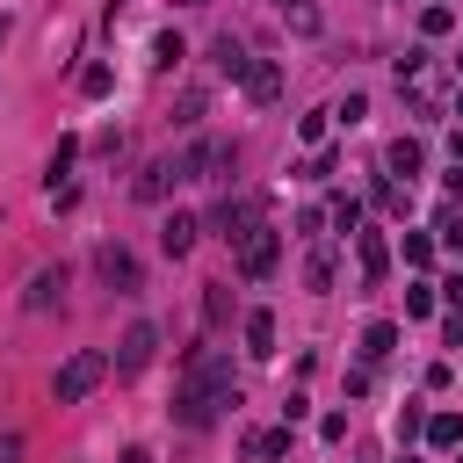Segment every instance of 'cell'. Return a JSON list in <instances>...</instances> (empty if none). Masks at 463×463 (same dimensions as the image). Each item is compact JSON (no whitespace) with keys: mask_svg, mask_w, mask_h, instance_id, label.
I'll use <instances>...</instances> for the list:
<instances>
[{"mask_svg":"<svg viewBox=\"0 0 463 463\" xmlns=\"http://www.w3.org/2000/svg\"><path fill=\"white\" fill-rule=\"evenodd\" d=\"M376 203H383V210H391V217H405V188H398V181H391V174H383V181H376Z\"/></svg>","mask_w":463,"mask_h":463,"instance_id":"obj_28","label":"cell"},{"mask_svg":"<svg viewBox=\"0 0 463 463\" xmlns=\"http://www.w3.org/2000/svg\"><path fill=\"white\" fill-rule=\"evenodd\" d=\"M420 427H427V412H420V405H405V412H398V441H412Z\"/></svg>","mask_w":463,"mask_h":463,"instance_id":"obj_31","label":"cell"},{"mask_svg":"<svg viewBox=\"0 0 463 463\" xmlns=\"http://www.w3.org/2000/svg\"><path fill=\"white\" fill-rule=\"evenodd\" d=\"M405 268H434V239H427V232L405 239Z\"/></svg>","mask_w":463,"mask_h":463,"instance_id":"obj_22","label":"cell"},{"mask_svg":"<svg viewBox=\"0 0 463 463\" xmlns=\"http://www.w3.org/2000/svg\"><path fill=\"white\" fill-rule=\"evenodd\" d=\"M427 311H434V289L412 282V289H405V318H427Z\"/></svg>","mask_w":463,"mask_h":463,"instance_id":"obj_29","label":"cell"},{"mask_svg":"<svg viewBox=\"0 0 463 463\" xmlns=\"http://www.w3.org/2000/svg\"><path fill=\"white\" fill-rule=\"evenodd\" d=\"M275 260H282V232H275V224H260V232L239 246V275H246V282H268V275H275Z\"/></svg>","mask_w":463,"mask_h":463,"instance_id":"obj_4","label":"cell"},{"mask_svg":"<svg viewBox=\"0 0 463 463\" xmlns=\"http://www.w3.org/2000/svg\"><path fill=\"white\" fill-rule=\"evenodd\" d=\"M246 354H253V362L275 354V311H246Z\"/></svg>","mask_w":463,"mask_h":463,"instance_id":"obj_10","label":"cell"},{"mask_svg":"<svg viewBox=\"0 0 463 463\" xmlns=\"http://www.w3.org/2000/svg\"><path fill=\"white\" fill-rule=\"evenodd\" d=\"M456 116H463V94H456Z\"/></svg>","mask_w":463,"mask_h":463,"instance_id":"obj_39","label":"cell"},{"mask_svg":"<svg viewBox=\"0 0 463 463\" xmlns=\"http://www.w3.org/2000/svg\"><path fill=\"white\" fill-rule=\"evenodd\" d=\"M109 87H116L109 65H87V72H80V94H109Z\"/></svg>","mask_w":463,"mask_h":463,"instance_id":"obj_26","label":"cell"},{"mask_svg":"<svg viewBox=\"0 0 463 463\" xmlns=\"http://www.w3.org/2000/svg\"><path fill=\"white\" fill-rule=\"evenodd\" d=\"M152 65H159V72H174V65H181V36H174V29L152 43Z\"/></svg>","mask_w":463,"mask_h":463,"instance_id":"obj_21","label":"cell"},{"mask_svg":"<svg viewBox=\"0 0 463 463\" xmlns=\"http://www.w3.org/2000/svg\"><path fill=\"white\" fill-rule=\"evenodd\" d=\"M246 94H253V101H275V94H282V65H275V58H253V72H246Z\"/></svg>","mask_w":463,"mask_h":463,"instance_id":"obj_11","label":"cell"},{"mask_svg":"<svg viewBox=\"0 0 463 463\" xmlns=\"http://www.w3.org/2000/svg\"><path fill=\"white\" fill-rule=\"evenodd\" d=\"M456 65H463V51H456Z\"/></svg>","mask_w":463,"mask_h":463,"instance_id":"obj_40","label":"cell"},{"mask_svg":"<svg viewBox=\"0 0 463 463\" xmlns=\"http://www.w3.org/2000/svg\"><path fill=\"white\" fill-rule=\"evenodd\" d=\"M282 22H289V29H304V36H311V29H318V7H311V0H282Z\"/></svg>","mask_w":463,"mask_h":463,"instance_id":"obj_20","label":"cell"},{"mask_svg":"<svg viewBox=\"0 0 463 463\" xmlns=\"http://www.w3.org/2000/svg\"><path fill=\"white\" fill-rule=\"evenodd\" d=\"M449 152H456V166H463V123H456V130H449Z\"/></svg>","mask_w":463,"mask_h":463,"instance_id":"obj_34","label":"cell"},{"mask_svg":"<svg viewBox=\"0 0 463 463\" xmlns=\"http://www.w3.org/2000/svg\"><path fill=\"white\" fill-rule=\"evenodd\" d=\"M181 7H210V0H181Z\"/></svg>","mask_w":463,"mask_h":463,"instance_id":"obj_37","label":"cell"},{"mask_svg":"<svg viewBox=\"0 0 463 463\" xmlns=\"http://www.w3.org/2000/svg\"><path fill=\"white\" fill-rule=\"evenodd\" d=\"M116 7H123V0H116Z\"/></svg>","mask_w":463,"mask_h":463,"instance_id":"obj_41","label":"cell"},{"mask_svg":"<svg viewBox=\"0 0 463 463\" xmlns=\"http://www.w3.org/2000/svg\"><path fill=\"white\" fill-rule=\"evenodd\" d=\"M101 376H109V354H101V347H80V354H65V362H58L51 398H58V405H80V398H87Z\"/></svg>","mask_w":463,"mask_h":463,"instance_id":"obj_2","label":"cell"},{"mask_svg":"<svg viewBox=\"0 0 463 463\" xmlns=\"http://www.w3.org/2000/svg\"><path fill=\"white\" fill-rule=\"evenodd\" d=\"M383 166H391V174H420V166H427V152H420L412 137H398V145L383 152Z\"/></svg>","mask_w":463,"mask_h":463,"instance_id":"obj_15","label":"cell"},{"mask_svg":"<svg viewBox=\"0 0 463 463\" xmlns=\"http://www.w3.org/2000/svg\"><path fill=\"white\" fill-rule=\"evenodd\" d=\"M123 463H152V449H123Z\"/></svg>","mask_w":463,"mask_h":463,"instance_id":"obj_35","label":"cell"},{"mask_svg":"<svg viewBox=\"0 0 463 463\" xmlns=\"http://www.w3.org/2000/svg\"><path fill=\"white\" fill-rule=\"evenodd\" d=\"M152 347H159V326H152V318H137V326H130V333L116 340V354H109V369H116V376H137V369L152 362Z\"/></svg>","mask_w":463,"mask_h":463,"instance_id":"obj_5","label":"cell"},{"mask_svg":"<svg viewBox=\"0 0 463 463\" xmlns=\"http://www.w3.org/2000/svg\"><path fill=\"white\" fill-rule=\"evenodd\" d=\"M398 347V318H369V333H362V362H383Z\"/></svg>","mask_w":463,"mask_h":463,"instance_id":"obj_12","label":"cell"},{"mask_svg":"<svg viewBox=\"0 0 463 463\" xmlns=\"http://www.w3.org/2000/svg\"><path fill=\"white\" fill-rule=\"evenodd\" d=\"M217 72H224V80H246V72H253V58L239 51V36H217Z\"/></svg>","mask_w":463,"mask_h":463,"instance_id":"obj_14","label":"cell"},{"mask_svg":"<svg viewBox=\"0 0 463 463\" xmlns=\"http://www.w3.org/2000/svg\"><path fill=\"white\" fill-rule=\"evenodd\" d=\"M398 463H420V456H398Z\"/></svg>","mask_w":463,"mask_h":463,"instance_id":"obj_38","label":"cell"},{"mask_svg":"<svg viewBox=\"0 0 463 463\" xmlns=\"http://www.w3.org/2000/svg\"><path fill=\"white\" fill-rule=\"evenodd\" d=\"M224 318H232V297H224V282H210V289H203V326L217 333Z\"/></svg>","mask_w":463,"mask_h":463,"instance_id":"obj_17","label":"cell"},{"mask_svg":"<svg viewBox=\"0 0 463 463\" xmlns=\"http://www.w3.org/2000/svg\"><path fill=\"white\" fill-rule=\"evenodd\" d=\"M174 181H181V174H174V159H159V166H145V181H137V195H145V203H159V195H166Z\"/></svg>","mask_w":463,"mask_h":463,"instance_id":"obj_16","label":"cell"},{"mask_svg":"<svg viewBox=\"0 0 463 463\" xmlns=\"http://www.w3.org/2000/svg\"><path fill=\"white\" fill-rule=\"evenodd\" d=\"M65 282H72V268H65V260H58V268H36V282H29V297H22V304H29V311H51V304L65 297Z\"/></svg>","mask_w":463,"mask_h":463,"instance_id":"obj_7","label":"cell"},{"mask_svg":"<svg viewBox=\"0 0 463 463\" xmlns=\"http://www.w3.org/2000/svg\"><path fill=\"white\" fill-rule=\"evenodd\" d=\"M326 116H333V109H318V116H297V137H304V145H326Z\"/></svg>","mask_w":463,"mask_h":463,"instance_id":"obj_27","label":"cell"},{"mask_svg":"<svg viewBox=\"0 0 463 463\" xmlns=\"http://www.w3.org/2000/svg\"><path fill=\"white\" fill-rule=\"evenodd\" d=\"M72 159H80V137H58V152H51V166H43L51 188H65V166H72Z\"/></svg>","mask_w":463,"mask_h":463,"instance_id":"obj_18","label":"cell"},{"mask_svg":"<svg viewBox=\"0 0 463 463\" xmlns=\"http://www.w3.org/2000/svg\"><path fill=\"white\" fill-rule=\"evenodd\" d=\"M354 260H362V282L376 289V282H383V260H391V246H383V232H354Z\"/></svg>","mask_w":463,"mask_h":463,"instance_id":"obj_9","label":"cell"},{"mask_svg":"<svg viewBox=\"0 0 463 463\" xmlns=\"http://www.w3.org/2000/svg\"><path fill=\"white\" fill-rule=\"evenodd\" d=\"M304 282H311V289H333V253H311V260H304Z\"/></svg>","mask_w":463,"mask_h":463,"instance_id":"obj_23","label":"cell"},{"mask_svg":"<svg viewBox=\"0 0 463 463\" xmlns=\"http://www.w3.org/2000/svg\"><path fill=\"white\" fill-rule=\"evenodd\" d=\"M195 239H203V217H188V210H174V217H166V232H159V246H166V260H181V253H188Z\"/></svg>","mask_w":463,"mask_h":463,"instance_id":"obj_8","label":"cell"},{"mask_svg":"<svg viewBox=\"0 0 463 463\" xmlns=\"http://www.w3.org/2000/svg\"><path fill=\"white\" fill-rule=\"evenodd\" d=\"M7 29H14V22H7V14H0V43H7Z\"/></svg>","mask_w":463,"mask_h":463,"instance_id":"obj_36","label":"cell"},{"mask_svg":"<svg viewBox=\"0 0 463 463\" xmlns=\"http://www.w3.org/2000/svg\"><path fill=\"white\" fill-rule=\"evenodd\" d=\"M441 340H449V347H463V311H449V318H441Z\"/></svg>","mask_w":463,"mask_h":463,"instance_id":"obj_32","label":"cell"},{"mask_svg":"<svg viewBox=\"0 0 463 463\" xmlns=\"http://www.w3.org/2000/svg\"><path fill=\"white\" fill-rule=\"evenodd\" d=\"M449 29H456L449 7H427V14H420V36H449Z\"/></svg>","mask_w":463,"mask_h":463,"instance_id":"obj_25","label":"cell"},{"mask_svg":"<svg viewBox=\"0 0 463 463\" xmlns=\"http://www.w3.org/2000/svg\"><path fill=\"white\" fill-rule=\"evenodd\" d=\"M441 297H449V311H463V268H456V275L441 282Z\"/></svg>","mask_w":463,"mask_h":463,"instance_id":"obj_33","label":"cell"},{"mask_svg":"<svg viewBox=\"0 0 463 463\" xmlns=\"http://www.w3.org/2000/svg\"><path fill=\"white\" fill-rule=\"evenodd\" d=\"M260 224H268V217H260V195H224V203L210 210V232H217V239H232V246H246Z\"/></svg>","mask_w":463,"mask_h":463,"instance_id":"obj_3","label":"cell"},{"mask_svg":"<svg viewBox=\"0 0 463 463\" xmlns=\"http://www.w3.org/2000/svg\"><path fill=\"white\" fill-rule=\"evenodd\" d=\"M434 449H463V412H427V427H420Z\"/></svg>","mask_w":463,"mask_h":463,"instance_id":"obj_13","label":"cell"},{"mask_svg":"<svg viewBox=\"0 0 463 463\" xmlns=\"http://www.w3.org/2000/svg\"><path fill=\"white\" fill-rule=\"evenodd\" d=\"M246 449H253V456H282V449H289V427H268V434H253Z\"/></svg>","mask_w":463,"mask_h":463,"instance_id":"obj_24","label":"cell"},{"mask_svg":"<svg viewBox=\"0 0 463 463\" xmlns=\"http://www.w3.org/2000/svg\"><path fill=\"white\" fill-rule=\"evenodd\" d=\"M326 217H333L340 232H354V224H362V195H333V203H326Z\"/></svg>","mask_w":463,"mask_h":463,"instance_id":"obj_19","label":"cell"},{"mask_svg":"<svg viewBox=\"0 0 463 463\" xmlns=\"http://www.w3.org/2000/svg\"><path fill=\"white\" fill-rule=\"evenodd\" d=\"M224 405H239V376H232V354L217 347H188V369H181V391H174V420L188 434L217 427Z\"/></svg>","mask_w":463,"mask_h":463,"instance_id":"obj_1","label":"cell"},{"mask_svg":"<svg viewBox=\"0 0 463 463\" xmlns=\"http://www.w3.org/2000/svg\"><path fill=\"white\" fill-rule=\"evenodd\" d=\"M94 275H101L109 289H123V297H130V289H137V253H130L123 239H109V246L94 253Z\"/></svg>","mask_w":463,"mask_h":463,"instance_id":"obj_6","label":"cell"},{"mask_svg":"<svg viewBox=\"0 0 463 463\" xmlns=\"http://www.w3.org/2000/svg\"><path fill=\"white\" fill-rule=\"evenodd\" d=\"M333 116H340V123H362V116H369V94H362V87H354V94H347V101H340V109H333Z\"/></svg>","mask_w":463,"mask_h":463,"instance_id":"obj_30","label":"cell"}]
</instances>
